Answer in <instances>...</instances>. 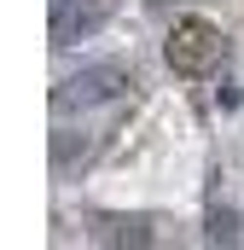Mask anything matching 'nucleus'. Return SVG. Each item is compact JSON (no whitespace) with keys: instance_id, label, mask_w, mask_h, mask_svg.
I'll return each instance as SVG.
<instances>
[{"instance_id":"obj_1","label":"nucleus","mask_w":244,"mask_h":250,"mask_svg":"<svg viewBox=\"0 0 244 250\" xmlns=\"http://www.w3.org/2000/svg\"><path fill=\"white\" fill-rule=\"evenodd\" d=\"M221 59H227L221 23H209V18H175V29H169V64H175V76H209Z\"/></svg>"},{"instance_id":"obj_2","label":"nucleus","mask_w":244,"mask_h":250,"mask_svg":"<svg viewBox=\"0 0 244 250\" xmlns=\"http://www.w3.org/2000/svg\"><path fill=\"white\" fill-rule=\"evenodd\" d=\"M134 87V70L128 64H93V70H81V76H70V82H59V93H53V105L59 111H87V105H105V99H117V93H128Z\"/></svg>"},{"instance_id":"obj_3","label":"nucleus","mask_w":244,"mask_h":250,"mask_svg":"<svg viewBox=\"0 0 244 250\" xmlns=\"http://www.w3.org/2000/svg\"><path fill=\"white\" fill-rule=\"evenodd\" d=\"M105 18H111V0H53V47L87 41Z\"/></svg>"},{"instance_id":"obj_4","label":"nucleus","mask_w":244,"mask_h":250,"mask_svg":"<svg viewBox=\"0 0 244 250\" xmlns=\"http://www.w3.org/2000/svg\"><path fill=\"white\" fill-rule=\"evenodd\" d=\"M203 239H209V245H239V215L221 209V204H209V215H203Z\"/></svg>"}]
</instances>
